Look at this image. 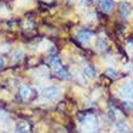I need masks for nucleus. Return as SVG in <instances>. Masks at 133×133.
Instances as JSON below:
<instances>
[{
  "instance_id": "obj_1",
  "label": "nucleus",
  "mask_w": 133,
  "mask_h": 133,
  "mask_svg": "<svg viewBox=\"0 0 133 133\" xmlns=\"http://www.w3.org/2000/svg\"><path fill=\"white\" fill-rule=\"evenodd\" d=\"M59 88L56 87V86H49V87H46L42 90L41 92V96L44 98L46 99H50V101H53V99H56L58 96H59Z\"/></svg>"
},
{
  "instance_id": "obj_2",
  "label": "nucleus",
  "mask_w": 133,
  "mask_h": 133,
  "mask_svg": "<svg viewBox=\"0 0 133 133\" xmlns=\"http://www.w3.org/2000/svg\"><path fill=\"white\" fill-rule=\"evenodd\" d=\"M119 96H121L125 99H133V82H130L127 85H122L117 90Z\"/></svg>"
},
{
  "instance_id": "obj_3",
  "label": "nucleus",
  "mask_w": 133,
  "mask_h": 133,
  "mask_svg": "<svg viewBox=\"0 0 133 133\" xmlns=\"http://www.w3.org/2000/svg\"><path fill=\"white\" fill-rule=\"evenodd\" d=\"M131 10H132V6H131L130 3H126V1L120 3L119 12H120V16H121V17L127 18L128 16H130V14H131Z\"/></svg>"
},
{
  "instance_id": "obj_4",
  "label": "nucleus",
  "mask_w": 133,
  "mask_h": 133,
  "mask_svg": "<svg viewBox=\"0 0 133 133\" xmlns=\"http://www.w3.org/2000/svg\"><path fill=\"white\" fill-rule=\"evenodd\" d=\"M92 36H93V33H92L91 30L86 29V28L80 29V30L77 32V39L82 42H88Z\"/></svg>"
},
{
  "instance_id": "obj_5",
  "label": "nucleus",
  "mask_w": 133,
  "mask_h": 133,
  "mask_svg": "<svg viewBox=\"0 0 133 133\" xmlns=\"http://www.w3.org/2000/svg\"><path fill=\"white\" fill-rule=\"evenodd\" d=\"M56 73H57V76H59L61 79H64V80H69L70 77H71V75L69 74L68 69H66L65 66H63V65L61 66L59 69H57Z\"/></svg>"
},
{
  "instance_id": "obj_6",
  "label": "nucleus",
  "mask_w": 133,
  "mask_h": 133,
  "mask_svg": "<svg viewBox=\"0 0 133 133\" xmlns=\"http://www.w3.org/2000/svg\"><path fill=\"white\" fill-rule=\"evenodd\" d=\"M101 6L103 9V11L109 12L114 6V1L112 0H101Z\"/></svg>"
},
{
  "instance_id": "obj_7",
  "label": "nucleus",
  "mask_w": 133,
  "mask_h": 133,
  "mask_svg": "<svg viewBox=\"0 0 133 133\" xmlns=\"http://www.w3.org/2000/svg\"><path fill=\"white\" fill-rule=\"evenodd\" d=\"M84 73H85V76L90 77V79H93L96 76V69L93 65H86L84 69Z\"/></svg>"
},
{
  "instance_id": "obj_8",
  "label": "nucleus",
  "mask_w": 133,
  "mask_h": 133,
  "mask_svg": "<svg viewBox=\"0 0 133 133\" xmlns=\"http://www.w3.org/2000/svg\"><path fill=\"white\" fill-rule=\"evenodd\" d=\"M19 95L23 97V98H28L30 96V88L28 86H21L19 87Z\"/></svg>"
},
{
  "instance_id": "obj_9",
  "label": "nucleus",
  "mask_w": 133,
  "mask_h": 133,
  "mask_svg": "<svg viewBox=\"0 0 133 133\" xmlns=\"http://www.w3.org/2000/svg\"><path fill=\"white\" fill-rule=\"evenodd\" d=\"M50 61H51V64H52V66L55 68V69H59L61 66H62V64H61V61L59 58L57 56H52L51 58H50Z\"/></svg>"
},
{
  "instance_id": "obj_10",
  "label": "nucleus",
  "mask_w": 133,
  "mask_h": 133,
  "mask_svg": "<svg viewBox=\"0 0 133 133\" xmlns=\"http://www.w3.org/2000/svg\"><path fill=\"white\" fill-rule=\"evenodd\" d=\"M121 105H122V108L126 110V111H131L133 109V103L132 102H128V101H123L122 103H121Z\"/></svg>"
},
{
  "instance_id": "obj_11",
  "label": "nucleus",
  "mask_w": 133,
  "mask_h": 133,
  "mask_svg": "<svg viewBox=\"0 0 133 133\" xmlns=\"http://www.w3.org/2000/svg\"><path fill=\"white\" fill-rule=\"evenodd\" d=\"M16 133H28V130L23 123H18L16 127Z\"/></svg>"
},
{
  "instance_id": "obj_12",
  "label": "nucleus",
  "mask_w": 133,
  "mask_h": 133,
  "mask_svg": "<svg viewBox=\"0 0 133 133\" xmlns=\"http://www.w3.org/2000/svg\"><path fill=\"white\" fill-rule=\"evenodd\" d=\"M105 75L109 77H111V79H114V77H116V71L114 69H111V68H108V69L105 70Z\"/></svg>"
},
{
  "instance_id": "obj_13",
  "label": "nucleus",
  "mask_w": 133,
  "mask_h": 133,
  "mask_svg": "<svg viewBox=\"0 0 133 133\" xmlns=\"http://www.w3.org/2000/svg\"><path fill=\"white\" fill-rule=\"evenodd\" d=\"M3 66H4V58L0 56V69H3Z\"/></svg>"
},
{
  "instance_id": "obj_14",
  "label": "nucleus",
  "mask_w": 133,
  "mask_h": 133,
  "mask_svg": "<svg viewBox=\"0 0 133 133\" xmlns=\"http://www.w3.org/2000/svg\"><path fill=\"white\" fill-rule=\"evenodd\" d=\"M130 44H131V45H133V38L130 39Z\"/></svg>"
}]
</instances>
